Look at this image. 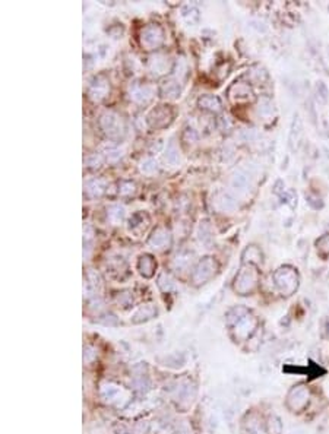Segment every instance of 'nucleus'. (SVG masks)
Wrapping results in <instances>:
<instances>
[{"mask_svg":"<svg viewBox=\"0 0 329 434\" xmlns=\"http://www.w3.org/2000/svg\"><path fill=\"white\" fill-rule=\"evenodd\" d=\"M227 323L230 327L231 336L236 342H246L255 335L257 329V319L244 307L233 308L228 313Z\"/></svg>","mask_w":329,"mask_h":434,"instance_id":"1","label":"nucleus"},{"mask_svg":"<svg viewBox=\"0 0 329 434\" xmlns=\"http://www.w3.org/2000/svg\"><path fill=\"white\" fill-rule=\"evenodd\" d=\"M309 402H310V389L304 383L294 384L288 390L287 399H285L287 408L294 414L303 412L309 406Z\"/></svg>","mask_w":329,"mask_h":434,"instance_id":"2","label":"nucleus"},{"mask_svg":"<svg viewBox=\"0 0 329 434\" xmlns=\"http://www.w3.org/2000/svg\"><path fill=\"white\" fill-rule=\"evenodd\" d=\"M259 282V272L252 263L246 265L238 272L234 281V291L240 295H249L252 294Z\"/></svg>","mask_w":329,"mask_h":434,"instance_id":"3","label":"nucleus"},{"mask_svg":"<svg viewBox=\"0 0 329 434\" xmlns=\"http://www.w3.org/2000/svg\"><path fill=\"white\" fill-rule=\"evenodd\" d=\"M274 281L278 291L285 297H290L291 294H294V291L298 287V275L290 266L279 268L275 272Z\"/></svg>","mask_w":329,"mask_h":434,"instance_id":"4","label":"nucleus"},{"mask_svg":"<svg viewBox=\"0 0 329 434\" xmlns=\"http://www.w3.org/2000/svg\"><path fill=\"white\" fill-rule=\"evenodd\" d=\"M101 126L104 129V132L109 135L110 138L113 139H119L125 135V123L122 120L120 116L114 114V113H106L101 119Z\"/></svg>","mask_w":329,"mask_h":434,"instance_id":"5","label":"nucleus"},{"mask_svg":"<svg viewBox=\"0 0 329 434\" xmlns=\"http://www.w3.org/2000/svg\"><path fill=\"white\" fill-rule=\"evenodd\" d=\"M217 272V262L212 257H205L201 263L198 265V268L195 269L193 275H192V281L196 285L205 284L206 281H209Z\"/></svg>","mask_w":329,"mask_h":434,"instance_id":"6","label":"nucleus"},{"mask_svg":"<svg viewBox=\"0 0 329 434\" xmlns=\"http://www.w3.org/2000/svg\"><path fill=\"white\" fill-rule=\"evenodd\" d=\"M163 40H164V34L158 25L146 27L141 34V43H142V46L148 47V50H154V49L160 47L163 44Z\"/></svg>","mask_w":329,"mask_h":434,"instance_id":"7","label":"nucleus"},{"mask_svg":"<svg viewBox=\"0 0 329 434\" xmlns=\"http://www.w3.org/2000/svg\"><path fill=\"white\" fill-rule=\"evenodd\" d=\"M171 116H173L171 110L168 109L167 106H160V107H157V109L151 111L148 120H149L151 126L163 127L171 122Z\"/></svg>","mask_w":329,"mask_h":434,"instance_id":"8","label":"nucleus"},{"mask_svg":"<svg viewBox=\"0 0 329 434\" xmlns=\"http://www.w3.org/2000/svg\"><path fill=\"white\" fill-rule=\"evenodd\" d=\"M170 241H171V235L168 233V230L164 227H160L151 235L149 246H152L154 249H164L170 244Z\"/></svg>","mask_w":329,"mask_h":434,"instance_id":"9","label":"nucleus"},{"mask_svg":"<svg viewBox=\"0 0 329 434\" xmlns=\"http://www.w3.org/2000/svg\"><path fill=\"white\" fill-rule=\"evenodd\" d=\"M243 433L244 434H266L265 431V424L260 422L259 416L255 414L246 416L243 422Z\"/></svg>","mask_w":329,"mask_h":434,"instance_id":"10","label":"nucleus"},{"mask_svg":"<svg viewBox=\"0 0 329 434\" xmlns=\"http://www.w3.org/2000/svg\"><path fill=\"white\" fill-rule=\"evenodd\" d=\"M130 98L136 103H148L152 98V88L149 85H135L130 90Z\"/></svg>","mask_w":329,"mask_h":434,"instance_id":"11","label":"nucleus"},{"mask_svg":"<svg viewBox=\"0 0 329 434\" xmlns=\"http://www.w3.org/2000/svg\"><path fill=\"white\" fill-rule=\"evenodd\" d=\"M110 91V87H109V82L103 78V76H100V78H97L95 81H94V84L91 85V97L92 98H95V100H101V98H104L106 95H107V92Z\"/></svg>","mask_w":329,"mask_h":434,"instance_id":"12","label":"nucleus"},{"mask_svg":"<svg viewBox=\"0 0 329 434\" xmlns=\"http://www.w3.org/2000/svg\"><path fill=\"white\" fill-rule=\"evenodd\" d=\"M214 205L218 208L219 211H231V209H234L236 202H234V199H233L228 193H218V195L215 196Z\"/></svg>","mask_w":329,"mask_h":434,"instance_id":"13","label":"nucleus"},{"mask_svg":"<svg viewBox=\"0 0 329 434\" xmlns=\"http://www.w3.org/2000/svg\"><path fill=\"white\" fill-rule=\"evenodd\" d=\"M138 266H139L141 273H142L144 276H146V278H149V276L154 275V271H155V262H154L152 256H149V254L142 256V257L139 259V265H138Z\"/></svg>","mask_w":329,"mask_h":434,"instance_id":"14","label":"nucleus"},{"mask_svg":"<svg viewBox=\"0 0 329 434\" xmlns=\"http://www.w3.org/2000/svg\"><path fill=\"white\" fill-rule=\"evenodd\" d=\"M282 422L279 416L269 415L265 421V431L266 434H282Z\"/></svg>","mask_w":329,"mask_h":434,"instance_id":"15","label":"nucleus"},{"mask_svg":"<svg viewBox=\"0 0 329 434\" xmlns=\"http://www.w3.org/2000/svg\"><path fill=\"white\" fill-rule=\"evenodd\" d=\"M199 106L202 109L209 110V111H219L221 110V101H219V98L214 97V95H206V97H202L199 100Z\"/></svg>","mask_w":329,"mask_h":434,"instance_id":"16","label":"nucleus"},{"mask_svg":"<svg viewBox=\"0 0 329 434\" xmlns=\"http://www.w3.org/2000/svg\"><path fill=\"white\" fill-rule=\"evenodd\" d=\"M107 217H109L110 222H113L114 225L116 224H120L125 218V209L123 206L120 205H113L107 209Z\"/></svg>","mask_w":329,"mask_h":434,"instance_id":"17","label":"nucleus"},{"mask_svg":"<svg viewBox=\"0 0 329 434\" xmlns=\"http://www.w3.org/2000/svg\"><path fill=\"white\" fill-rule=\"evenodd\" d=\"M106 190V183L103 180H92L87 184V192L92 198H98L104 193Z\"/></svg>","mask_w":329,"mask_h":434,"instance_id":"18","label":"nucleus"},{"mask_svg":"<svg viewBox=\"0 0 329 434\" xmlns=\"http://www.w3.org/2000/svg\"><path fill=\"white\" fill-rule=\"evenodd\" d=\"M157 313V310L152 307V306H144V307H141L139 310H138V313L133 316L135 319H133V322L135 323H141V322H145V320H148V319H151V317H154V314Z\"/></svg>","mask_w":329,"mask_h":434,"instance_id":"19","label":"nucleus"},{"mask_svg":"<svg viewBox=\"0 0 329 434\" xmlns=\"http://www.w3.org/2000/svg\"><path fill=\"white\" fill-rule=\"evenodd\" d=\"M161 92H163L164 97H171V98H174V97H177L179 92H180L179 84L174 82V81H165L164 84H163V87H161Z\"/></svg>","mask_w":329,"mask_h":434,"instance_id":"20","label":"nucleus"},{"mask_svg":"<svg viewBox=\"0 0 329 434\" xmlns=\"http://www.w3.org/2000/svg\"><path fill=\"white\" fill-rule=\"evenodd\" d=\"M141 171H142L144 174L152 176V174H155V173L158 171V164H157L155 160L148 158V160H145V161L141 163Z\"/></svg>","mask_w":329,"mask_h":434,"instance_id":"21","label":"nucleus"},{"mask_svg":"<svg viewBox=\"0 0 329 434\" xmlns=\"http://www.w3.org/2000/svg\"><path fill=\"white\" fill-rule=\"evenodd\" d=\"M230 91H236V92H237L238 100H247V98L252 95V90H250L249 85H246V84H237V85H234Z\"/></svg>","mask_w":329,"mask_h":434,"instance_id":"22","label":"nucleus"},{"mask_svg":"<svg viewBox=\"0 0 329 434\" xmlns=\"http://www.w3.org/2000/svg\"><path fill=\"white\" fill-rule=\"evenodd\" d=\"M116 301H117V304L122 306V307H129V306H132V303H133V297H132V294H130L129 291L119 292V294L116 295Z\"/></svg>","mask_w":329,"mask_h":434,"instance_id":"23","label":"nucleus"},{"mask_svg":"<svg viewBox=\"0 0 329 434\" xmlns=\"http://www.w3.org/2000/svg\"><path fill=\"white\" fill-rule=\"evenodd\" d=\"M165 160L170 164H176L179 161V151L176 148V144L171 142L167 148V154H165Z\"/></svg>","mask_w":329,"mask_h":434,"instance_id":"24","label":"nucleus"},{"mask_svg":"<svg viewBox=\"0 0 329 434\" xmlns=\"http://www.w3.org/2000/svg\"><path fill=\"white\" fill-rule=\"evenodd\" d=\"M119 193L122 196H129V195H133L135 193V184L130 183V181H122L120 183V189H119Z\"/></svg>","mask_w":329,"mask_h":434,"instance_id":"25","label":"nucleus"},{"mask_svg":"<svg viewBox=\"0 0 329 434\" xmlns=\"http://www.w3.org/2000/svg\"><path fill=\"white\" fill-rule=\"evenodd\" d=\"M208 222H203L201 225V235L203 234V237H201V241L202 243H209V240H211V230H209V227L206 225Z\"/></svg>","mask_w":329,"mask_h":434,"instance_id":"26","label":"nucleus"},{"mask_svg":"<svg viewBox=\"0 0 329 434\" xmlns=\"http://www.w3.org/2000/svg\"><path fill=\"white\" fill-rule=\"evenodd\" d=\"M317 246L322 249V250H325V252H329V235H326V237H323L320 241H317Z\"/></svg>","mask_w":329,"mask_h":434,"instance_id":"27","label":"nucleus"}]
</instances>
